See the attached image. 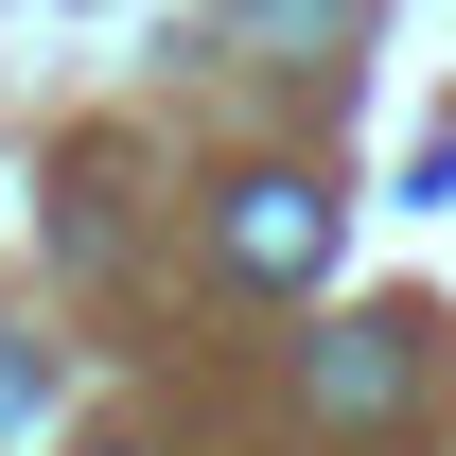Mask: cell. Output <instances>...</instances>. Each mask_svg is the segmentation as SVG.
I'll return each mask as SVG.
<instances>
[{"label":"cell","mask_w":456,"mask_h":456,"mask_svg":"<svg viewBox=\"0 0 456 456\" xmlns=\"http://www.w3.org/2000/svg\"><path fill=\"white\" fill-rule=\"evenodd\" d=\"M387 403H403V316H334L316 334V421L334 439H387Z\"/></svg>","instance_id":"obj_2"},{"label":"cell","mask_w":456,"mask_h":456,"mask_svg":"<svg viewBox=\"0 0 456 456\" xmlns=\"http://www.w3.org/2000/svg\"><path fill=\"white\" fill-rule=\"evenodd\" d=\"M228 18H246V36H281V53H334V36H351V0H228Z\"/></svg>","instance_id":"obj_3"},{"label":"cell","mask_w":456,"mask_h":456,"mask_svg":"<svg viewBox=\"0 0 456 456\" xmlns=\"http://www.w3.org/2000/svg\"><path fill=\"white\" fill-rule=\"evenodd\" d=\"M211 246H228V281H316V264H334V193H316V175H246Z\"/></svg>","instance_id":"obj_1"},{"label":"cell","mask_w":456,"mask_h":456,"mask_svg":"<svg viewBox=\"0 0 456 456\" xmlns=\"http://www.w3.org/2000/svg\"><path fill=\"white\" fill-rule=\"evenodd\" d=\"M88 456H141V439H88Z\"/></svg>","instance_id":"obj_5"},{"label":"cell","mask_w":456,"mask_h":456,"mask_svg":"<svg viewBox=\"0 0 456 456\" xmlns=\"http://www.w3.org/2000/svg\"><path fill=\"white\" fill-rule=\"evenodd\" d=\"M18 421H36V369H18V351H0V439H18Z\"/></svg>","instance_id":"obj_4"}]
</instances>
